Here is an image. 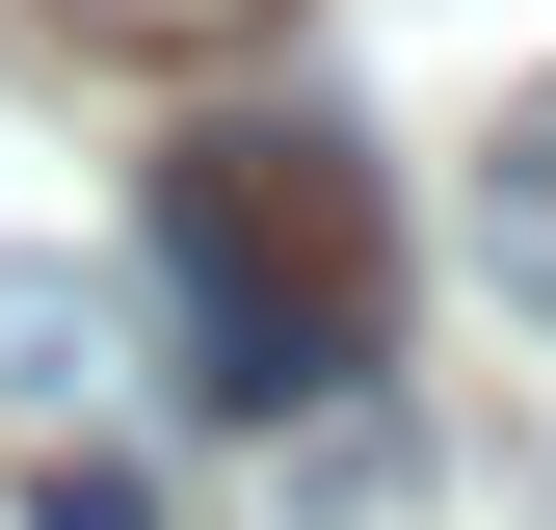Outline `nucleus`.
<instances>
[{"mask_svg": "<svg viewBox=\"0 0 556 530\" xmlns=\"http://www.w3.org/2000/svg\"><path fill=\"white\" fill-rule=\"evenodd\" d=\"M160 292H186V398L213 425H292V398L371 371V292H397V213H371V160H344L318 106H213V132H160Z\"/></svg>", "mask_w": 556, "mask_h": 530, "instance_id": "obj_1", "label": "nucleus"}, {"mask_svg": "<svg viewBox=\"0 0 556 530\" xmlns=\"http://www.w3.org/2000/svg\"><path fill=\"white\" fill-rule=\"evenodd\" d=\"M0 398H27V425H80V398H132V292H106V265H0Z\"/></svg>", "mask_w": 556, "mask_h": 530, "instance_id": "obj_2", "label": "nucleus"}, {"mask_svg": "<svg viewBox=\"0 0 556 530\" xmlns=\"http://www.w3.org/2000/svg\"><path fill=\"white\" fill-rule=\"evenodd\" d=\"M53 27H106V53H265L292 0H53Z\"/></svg>", "mask_w": 556, "mask_h": 530, "instance_id": "obj_4", "label": "nucleus"}, {"mask_svg": "<svg viewBox=\"0 0 556 530\" xmlns=\"http://www.w3.org/2000/svg\"><path fill=\"white\" fill-rule=\"evenodd\" d=\"M477 265H504V292L556 318V80L504 106V160H477Z\"/></svg>", "mask_w": 556, "mask_h": 530, "instance_id": "obj_3", "label": "nucleus"}, {"mask_svg": "<svg viewBox=\"0 0 556 530\" xmlns=\"http://www.w3.org/2000/svg\"><path fill=\"white\" fill-rule=\"evenodd\" d=\"M27 530H160V504H132L106 451H53V478H27Z\"/></svg>", "mask_w": 556, "mask_h": 530, "instance_id": "obj_5", "label": "nucleus"}]
</instances>
